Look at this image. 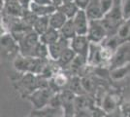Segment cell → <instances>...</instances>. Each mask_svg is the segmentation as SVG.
Listing matches in <instances>:
<instances>
[{
  "label": "cell",
  "instance_id": "obj_1",
  "mask_svg": "<svg viewBox=\"0 0 130 117\" xmlns=\"http://www.w3.org/2000/svg\"><path fill=\"white\" fill-rule=\"evenodd\" d=\"M55 83L57 84L58 86H63L65 83H66V78H65L64 75L62 74H59L55 77Z\"/></svg>",
  "mask_w": 130,
  "mask_h": 117
},
{
  "label": "cell",
  "instance_id": "obj_2",
  "mask_svg": "<svg viewBox=\"0 0 130 117\" xmlns=\"http://www.w3.org/2000/svg\"><path fill=\"white\" fill-rule=\"evenodd\" d=\"M110 55H111V54H110L109 52L107 53V50H105L102 52V57H103L104 59H108L109 57H110Z\"/></svg>",
  "mask_w": 130,
  "mask_h": 117
},
{
  "label": "cell",
  "instance_id": "obj_3",
  "mask_svg": "<svg viewBox=\"0 0 130 117\" xmlns=\"http://www.w3.org/2000/svg\"><path fill=\"white\" fill-rule=\"evenodd\" d=\"M95 117H103L102 115H99V116H95Z\"/></svg>",
  "mask_w": 130,
  "mask_h": 117
}]
</instances>
